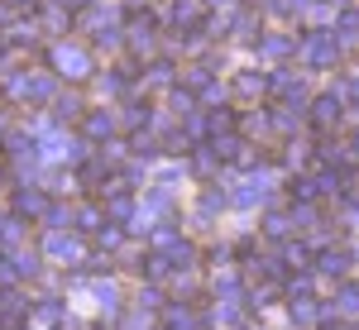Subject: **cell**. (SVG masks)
Wrapping results in <instances>:
<instances>
[{
    "mask_svg": "<svg viewBox=\"0 0 359 330\" xmlns=\"http://www.w3.org/2000/svg\"><path fill=\"white\" fill-rule=\"evenodd\" d=\"M350 263H355V254H350V249H321V254H316V273H326V277H345L350 273Z\"/></svg>",
    "mask_w": 359,
    "mask_h": 330,
    "instance_id": "3",
    "label": "cell"
},
{
    "mask_svg": "<svg viewBox=\"0 0 359 330\" xmlns=\"http://www.w3.org/2000/svg\"><path fill=\"white\" fill-rule=\"evenodd\" d=\"M149 82L168 86V82H172V62H154V72H149Z\"/></svg>",
    "mask_w": 359,
    "mask_h": 330,
    "instance_id": "17",
    "label": "cell"
},
{
    "mask_svg": "<svg viewBox=\"0 0 359 330\" xmlns=\"http://www.w3.org/2000/svg\"><path fill=\"white\" fill-rule=\"evenodd\" d=\"M340 96H350V101H359V72H355V77H345V82H340Z\"/></svg>",
    "mask_w": 359,
    "mask_h": 330,
    "instance_id": "18",
    "label": "cell"
},
{
    "mask_svg": "<svg viewBox=\"0 0 359 330\" xmlns=\"http://www.w3.org/2000/svg\"><path fill=\"white\" fill-rule=\"evenodd\" d=\"M326 330H359L355 321H335V326H326Z\"/></svg>",
    "mask_w": 359,
    "mask_h": 330,
    "instance_id": "20",
    "label": "cell"
},
{
    "mask_svg": "<svg viewBox=\"0 0 359 330\" xmlns=\"http://www.w3.org/2000/svg\"><path fill=\"white\" fill-rule=\"evenodd\" d=\"M163 302V297H158V292H154V287H149V292H139V306H149V311H154V306Z\"/></svg>",
    "mask_w": 359,
    "mask_h": 330,
    "instance_id": "19",
    "label": "cell"
},
{
    "mask_svg": "<svg viewBox=\"0 0 359 330\" xmlns=\"http://www.w3.org/2000/svg\"><path fill=\"white\" fill-rule=\"evenodd\" d=\"M230 206V196L221 192V187H206V196H201V216H216V211H225Z\"/></svg>",
    "mask_w": 359,
    "mask_h": 330,
    "instance_id": "10",
    "label": "cell"
},
{
    "mask_svg": "<svg viewBox=\"0 0 359 330\" xmlns=\"http://www.w3.org/2000/svg\"><path fill=\"white\" fill-rule=\"evenodd\" d=\"M48 254H57V259H72V254H77V245H72V240H62V235H53V240H48Z\"/></svg>",
    "mask_w": 359,
    "mask_h": 330,
    "instance_id": "14",
    "label": "cell"
},
{
    "mask_svg": "<svg viewBox=\"0 0 359 330\" xmlns=\"http://www.w3.org/2000/svg\"><path fill=\"white\" fill-rule=\"evenodd\" d=\"M269 192H273V187H269V177H249V182H240V192L230 196V201H235L240 211H249V206L269 201Z\"/></svg>",
    "mask_w": 359,
    "mask_h": 330,
    "instance_id": "4",
    "label": "cell"
},
{
    "mask_svg": "<svg viewBox=\"0 0 359 330\" xmlns=\"http://www.w3.org/2000/svg\"><path fill=\"white\" fill-rule=\"evenodd\" d=\"M15 211H20V216H39V211H43V196L39 192H20L15 196Z\"/></svg>",
    "mask_w": 359,
    "mask_h": 330,
    "instance_id": "11",
    "label": "cell"
},
{
    "mask_svg": "<svg viewBox=\"0 0 359 330\" xmlns=\"http://www.w3.org/2000/svg\"><path fill=\"white\" fill-rule=\"evenodd\" d=\"M297 53L311 72H326V67L340 62V39H335V29H311V34L297 39Z\"/></svg>",
    "mask_w": 359,
    "mask_h": 330,
    "instance_id": "1",
    "label": "cell"
},
{
    "mask_svg": "<svg viewBox=\"0 0 359 330\" xmlns=\"http://www.w3.org/2000/svg\"><path fill=\"white\" fill-rule=\"evenodd\" d=\"M211 5H216V0H211Z\"/></svg>",
    "mask_w": 359,
    "mask_h": 330,
    "instance_id": "22",
    "label": "cell"
},
{
    "mask_svg": "<svg viewBox=\"0 0 359 330\" xmlns=\"http://www.w3.org/2000/svg\"><path fill=\"white\" fill-rule=\"evenodd\" d=\"M350 153H355V158H359V130H355V135H350Z\"/></svg>",
    "mask_w": 359,
    "mask_h": 330,
    "instance_id": "21",
    "label": "cell"
},
{
    "mask_svg": "<svg viewBox=\"0 0 359 330\" xmlns=\"http://www.w3.org/2000/svg\"><path fill=\"white\" fill-rule=\"evenodd\" d=\"M335 306H340V316H359V282H340Z\"/></svg>",
    "mask_w": 359,
    "mask_h": 330,
    "instance_id": "6",
    "label": "cell"
},
{
    "mask_svg": "<svg viewBox=\"0 0 359 330\" xmlns=\"http://www.w3.org/2000/svg\"><path fill=\"white\" fill-rule=\"evenodd\" d=\"M57 67H72L67 77H86V53L82 48H62V53H57Z\"/></svg>",
    "mask_w": 359,
    "mask_h": 330,
    "instance_id": "7",
    "label": "cell"
},
{
    "mask_svg": "<svg viewBox=\"0 0 359 330\" xmlns=\"http://www.w3.org/2000/svg\"><path fill=\"white\" fill-rule=\"evenodd\" d=\"M77 115H82V101H77V96L57 101V120H77Z\"/></svg>",
    "mask_w": 359,
    "mask_h": 330,
    "instance_id": "15",
    "label": "cell"
},
{
    "mask_svg": "<svg viewBox=\"0 0 359 330\" xmlns=\"http://www.w3.org/2000/svg\"><path fill=\"white\" fill-rule=\"evenodd\" d=\"M115 130V120L111 115H101V110H96V115H86V135H96V139H106Z\"/></svg>",
    "mask_w": 359,
    "mask_h": 330,
    "instance_id": "13",
    "label": "cell"
},
{
    "mask_svg": "<svg viewBox=\"0 0 359 330\" xmlns=\"http://www.w3.org/2000/svg\"><path fill=\"white\" fill-rule=\"evenodd\" d=\"M111 216L115 220H130V216H135V201H130V196H115V201H111Z\"/></svg>",
    "mask_w": 359,
    "mask_h": 330,
    "instance_id": "16",
    "label": "cell"
},
{
    "mask_svg": "<svg viewBox=\"0 0 359 330\" xmlns=\"http://www.w3.org/2000/svg\"><path fill=\"white\" fill-rule=\"evenodd\" d=\"M340 120H345V96H340V91H321V96L311 101V125H316V135H331Z\"/></svg>",
    "mask_w": 359,
    "mask_h": 330,
    "instance_id": "2",
    "label": "cell"
},
{
    "mask_svg": "<svg viewBox=\"0 0 359 330\" xmlns=\"http://www.w3.org/2000/svg\"><path fill=\"white\" fill-rule=\"evenodd\" d=\"M235 91H240V96H264V91H269V77H264V72H240V77H235Z\"/></svg>",
    "mask_w": 359,
    "mask_h": 330,
    "instance_id": "5",
    "label": "cell"
},
{
    "mask_svg": "<svg viewBox=\"0 0 359 330\" xmlns=\"http://www.w3.org/2000/svg\"><path fill=\"white\" fill-rule=\"evenodd\" d=\"M287 316H292V326H316V306H311V302H292V306H287Z\"/></svg>",
    "mask_w": 359,
    "mask_h": 330,
    "instance_id": "12",
    "label": "cell"
},
{
    "mask_svg": "<svg viewBox=\"0 0 359 330\" xmlns=\"http://www.w3.org/2000/svg\"><path fill=\"white\" fill-rule=\"evenodd\" d=\"M264 235H269V240H287V235H292V216H269L264 220Z\"/></svg>",
    "mask_w": 359,
    "mask_h": 330,
    "instance_id": "9",
    "label": "cell"
},
{
    "mask_svg": "<svg viewBox=\"0 0 359 330\" xmlns=\"http://www.w3.org/2000/svg\"><path fill=\"white\" fill-rule=\"evenodd\" d=\"M292 48H297V39H287V34H269V39H264V53L269 57H287Z\"/></svg>",
    "mask_w": 359,
    "mask_h": 330,
    "instance_id": "8",
    "label": "cell"
}]
</instances>
